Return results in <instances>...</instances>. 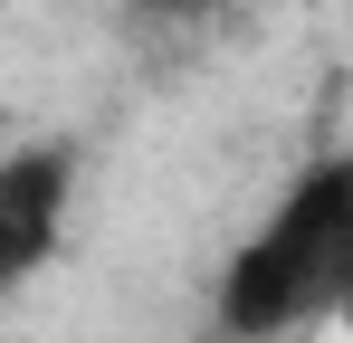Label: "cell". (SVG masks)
I'll use <instances>...</instances> for the list:
<instances>
[{
	"label": "cell",
	"mask_w": 353,
	"mask_h": 343,
	"mask_svg": "<svg viewBox=\"0 0 353 343\" xmlns=\"http://www.w3.org/2000/svg\"><path fill=\"white\" fill-rule=\"evenodd\" d=\"M344 286H353V172L315 163L277 200V220L230 258V277H220V334L230 343L296 334L305 315H334Z\"/></svg>",
	"instance_id": "1"
},
{
	"label": "cell",
	"mask_w": 353,
	"mask_h": 343,
	"mask_svg": "<svg viewBox=\"0 0 353 343\" xmlns=\"http://www.w3.org/2000/svg\"><path fill=\"white\" fill-rule=\"evenodd\" d=\"M67 191H77V163L67 153H10L0 163V277L19 286L29 267H48L67 229Z\"/></svg>",
	"instance_id": "2"
},
{
	"label": "cell",
	"mask_w": 353,
	"mask_h": 343,
	"mask_svg": "<svg viewBox=\"0 0 353 343\" xmlns=\"http://www.w3.org/2000/svg\"><path fill=\"white\" fill-rule=\"evenodd\" d=\"M0 295H10V277H0Z\"/></svg>",
	"instance_id": "3"
}]
</instances>
